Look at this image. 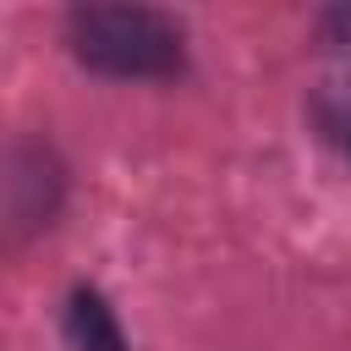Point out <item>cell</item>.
<instances>
[{"mask_svg":"<svg viewBox=\"0 0 351 351\" xmlns=\"http://www.w3.org/2000/svg\"><path fill=\"white\" fill-rule=\"evenodd\" d=\"M318 126H324L329 143H340V148L351 154V82H346V88H329V93L318 99Z\"/></svg>","mask_w":351,"mask_h":351,"instance_id":"4","label":"cell"},{"mask_svg":"<svg viewBox=\"0 0 351 351\" xmlns=\"http://www.w3.org/2000/svg\"><path fill=\"white\" fill-rule=\"evenodd\" d=\"M66 340L77 351H126V335H121L115 307L99 291H88V285H77L71 302H66Z\"/></svg>","mask_w":351,"mask_h":351,"instance_id":"3","label":"cell"},{"mask_svg":"<svg viewBox=\"0 0 351 351\" xmlns=\"http://www.w3.org/2000/svg\"><path fill=\"white\" fill-rule=\"evenodd\" d=\"M55 203H60V170H55V159L38 154V148H16L0 165V236L49 225Z\"/></svg>","mask_w":351,"mask_h":351,"instance_id":"2","label":"cell"},{"mask_svg":"<svg viewBox=\"0 0 351 351\" xmlns=\"http://www.w3.org/2000/svg\"><path fill=\"white\" fill-rule=\"evenodd\" d=\"M66 44L88 71L121 82H159L186 66L181 22L154 5H77L66 11Z\"/></svg>","mask_w":351,"mask_h":351,"instance_id":"1","label":"cell"},{"mask_svg":"<svg viewBox=\"0 0 351 351\" xmlns=\"http://www.w3.org/2000/svg\"><path fill=\"white\" fill-rule=\"evenodd\" d=\"M318 38H324V49L351 55V5H329V11H318Z\"/></svg>","mask_w":351,"mask_h":351,"instance_id":"5","label":"cell"}]
</instances>
